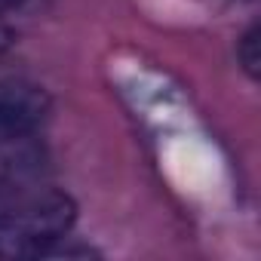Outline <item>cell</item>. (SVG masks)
<instances>
[{
	"label": "cell",
	"instance_id": "obj_5",
	"mask_svg": "<svg viewBox=\"0 0 261 261\" xmlns=\"http://www.w3.org/2000/svg\"><path fill=\"white\" fill-rule=\"evenodd\" d=\"M22 4V0H0V13H4V10H13V7H19Z\"/></svg>",
	"mask_w": 261,
	"mask_h": 261
},
{
	"label": "cell",
	"instance_id": "obj_1",
	"mask_svg": "<svg viewBox=\"0 0 261 261\" xmlns=\"http://www.w3.org/2000/svg\"><path fill=\"white\" fill-rule=\"evenodd\" d=\"M77 221V203L56 188H31L0 209V258H46L68 240Z\"/></svg>",
	"mask_w": 261,
	"mask_h": 261
},
{
	"label": "cell",
	"instance_id": "obj_2",
	"mask_svg": "<svg viewBox=\"0 0 261 261\" xmlns=\"http://www.w3.org/2000/svg\"><path fill=\"white\" fill-rule=\"evenodd\" d=\"M49 114V92L31 80H0V145L31 136Z\"/></svg>",
	"mask_w": 261,
	"mask_h": 261
},
{
	"label": "cell",
	"instance_id": "obj_4",
	"mask_svg": "<svg viewBox=\"0 0 261 261\" xmlns=\"http://www.w3.org/2000/svg\"><path fill=\"white\" fill-rule=\"evenodd\" d=\"M13 40H16V34H13V28L4 22V19H0V56H4L10 46H13Z\"/></svg>",
	"mask_w": 261,
	"mask_h": 261
},
{
	"label": "cell",
	"instance_id": "obj_3",
	"mask_svg": "<svg viewBox=\"0 0 261 261\" xmlns=\"http://www.w3.org/2000/svg\"><path fill=\"white\" fill-rule=\"evenodd\" d=\"M237 59H240L243 71H246L252 80H258V71H261V28H258V25H249L246 34L240 37V43H237Z\"/></svg>",
	"mask_w": 261,
	"mask_h": 261
}]
</instances>
